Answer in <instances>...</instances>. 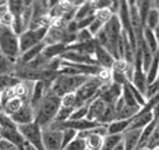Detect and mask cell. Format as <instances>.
<instances>
[{
    "instance_id": "10",
    "label": "cell",
    "mask_w": 159,
    "mask_h": 150,
    "mask_svg": "<svg viewBox=\"0 0 159 150\" xmlns=\"http://www.w3.org/2000/svg\"><path fill=\"white\" fill-rule=\"evenodd\" d=\"M93 56V58H95L97 66L102 69H110L111 70V67L115 62V58L112 57V55L109 52L108 50H106L103 47H101V46L97 45Z\"/></svg>"
},
{
    "instance_id": "45",
    "label": "cell",
    "mask_w": 159,
    "mask_h": 150,
    "mask_svg": "<svg viewBox=\"0 0 159 150\" xmlns=\"http://www.w3.org/2000/svg\"><path fill=\"white\" fill-rule=\"evenodd\" d=\"M158 78H159V77H158Z\"/></svg>"
},
{
    "instance_id": "18",
    "label": "cell",
    "mask_w": 159,
    "mask_h": 150,
    "mask_svg": "<svg viewBox=\"0 0 159 150\" xmlns=\"http://www.w3.org/2000/svg\"><path fill=\"white\" fill-rule=\"evenodd\" d=\"M131 124V119L126 120H114L109 125H107V131L108 134H122L129 128Z\"/></svg>"
},
{
    "instance_id": "27",
    "label": "cell",
    "mask_w": 159,
    "mask_h": 150,
    "mask_svg": "<svg viewBox=\"0 0 159 150\" xmlns=\"http://www.w3.org/2000/svg\"><path fill=\"white\" fill-rule=\"evenodd\" d=\"M74 109L75 108H67V107H62V106H61L60 109H59L58 112H57V116L52 124H61V122H65V121L69 120Z\"/></svg>"
},
{
    "instance_id": "12",
    "label": "cell",
    "mask_w": 159,
    "mask_h": 150,
    "mask_svg": "<svg viewBox=\"0 0 159 150\" xmlns=\"http://www.w3.org/2000/svg\"><path fill=\"white\" fill-rule=\"evenodd\" d=\"M143 130H126L122 134V145L125 150H136L139 146Z\"/></svg>"
},
{
    "instance_id": "6",
    "label": "cell",
    "mask_w": 159,
    "mask_h": 150,
    "mask_svg": "<svg viewBox=\"0 0 159 150\" xmlns=\"http://www.w3.org/2000/svg\"><path fill=\"white\" fill-rule=\"evenodd\" d=\"M18 130L27 143L32 146L36 150H45L43 142V128L37 122L34 121L31 124L18 126Z\"/></svg>"
},
{
    "instance_id": "25",
    "label": "cell",
    "mask_w": 159,
    "mask_h": 150,
    "mask_svg": "<svg viewBox=\"0 0 159 150\" xmlns=\"http://www.w3.org/2000/svg\"><path fill=\"white\" fill-rule=\"evenodd\" d=\"M121 99L122 101L125 102L126 106L128 107H131V108H135V109H139L140 110V107L136 102L135 98H134L133 93L131 91L129 90V87H128V82L125 84V86H122V91H121Z\"/></svg>"
},
{
    "instance_id": "26",
    "label": "cell",
    "mask_w": 159,
    "mask_h": 150,
    "mask_svg": "<svg viewBox=\"0 0 159 150\" xmlns=\"http://www.w3.org/2000/svg\"><path fill=\"white\" fill-rule=\"evenodd\" d=\"M159 22V12L154 8H150L148 15L145 20V28H148L150 30H154Z\"/></svg>"
},
{
    "instance_id": "32",
    "label": "cell",
    "mask_w": 159,
    "mask_h": 150,
    "mask_svg": "<svg viewBox=\"0 0 159 150\" xmlns=\"http://www.w3.org/2000/svg\"><path fill=\"white\" fill-rule=\"evenodd\" d=\"M61 131H62V150H64L72 140L77 138L78 132L74 129H64Z\"/></svg>"
},
{
    "instance_id": "7",
    "label": "cell",
    "mask_w": 159,
    "mask_h": 150,
    "mask_svg": "<svg viewBox=\"0 0 159 150\" xmlns=\"http://www.w3.org/2000/svg\"><path fill=\"white\" fill-rule=\"evenodd\" d=\"M43 142L45 150H62V131L45 128L43 129Z\"/></svg>"
},
{
    "instance_id": "17",
    "label": "cell",
    "mask_w": 159,
    "mask_h": 150,
    "mask_svg": "<svg viewBox=\"0 0 159 150\" xmlns=\"http://www.w3.org/2000/svg\"><path fill=\"white\" fill-rule=\"evenodd\" d=\"M24 103H25V101L22 99L13 97V98H11V99L7 100L5 103H2V106H1V111H2L5 115L10 117L21 108Z\"/></svg>"
},
{
    "instance_id": "14",
    "label": "cell",
    "mask_w": 159,
    "mask_h": 150,
    "mask_svg": "<svg viewBox=\"0 0 159 150\" xmlns=\"http://www.w3.org/2000/svg\"><path fill=\"white\" fill-rule=\"evenodd\" d=\"M45 46H46V43L43 41V42H40V43H38V45H36L34 47L28 49L27 51H25V52H22L21 55L19 56L17 63H18V65H26V63L30 62V61L34 60L36 57L41 55Z\"/></svg>"
},
{
    "instance_id": "44",
    "label": "cell",
    "mask_w": 159,
    "mask_h": 150,
    "mask_svg": "<svg viewBox=\"0 0 159 150\" xmlns=\"http://www.w3.org/2000/svg\"><path fill=\"white\" fill-rule=\"evenodd\" d=\"M154 150H159V148H156V149H154Z\"/></svg>"
},
{
    "instance_id": "2",
    "label": "cell",
    "mask_w": 159,
    "mask_h": 150,
    "mask_svg": "<svg viewBox=\"0 0 159 150\" xmlns=\"http://www.w3.org/2000/svg\"><path fill=\"white\" fill-rule=\"evenodd\" d=\"M88 76H69V75L58 74V76L52 81L50 90L56 93L58 97L76 92L85 81L88 79Z\"/></svg>"
},
{
    "instance_id": "23",
    "label": "cell",
    "mask_w": 159,
    "mask_h": 150,
    "mask_svg": "<svg viewBox=\"0 0 159 150\" xmlns=\"http://www.w3.org/2000/svg\"><path fill=\"white\" fill-rule=\"evenodd\" d=\"M122 142V134H107L103 137L101 150H114Z\"/></svg>"
},
{
    "instance_id": "24",
    "label": "cell",
    "mask_w": 159,
    "mask_h": 150,
    "mask_svg": "<svg viewBox=\"0 0 159 150\" xmlns=\"http://www.w3.org/2000/svg\"><path fill=\"white\" fill-rule=\"evenodd\" d=\"M87 150H101L103 142V137L96 134H89L86 137Z\"/></svg>"
},
{
    "instance_id": "13",
    "label": "cell",
    "mask_w": 159,
    "mask_h": 150,
    "mask_svg": "<svg viewBox=\"0 0 159 150\" xmlns=\"http://www.w3.org/2000/svg\"><path fill=\"white\" fill-rule=\"evenodd\" d=\"M152 121V113L151 111L148 112H138L133 119L131 124L127 130H143L146 128L149 124Z\"/></svg>"
},
{
    "instance_id": "16",
    "label": "cell",
    "mask_w": 159,
    "mask_h": 150,
    "mask_svg": "<svg viewBox=\"0 0 159 150\" xmlns=\"http://www.w3.org/2000/svg\"><path fill=\"white\" fill-rule=\"evenodd\" d=\"M96 8L93 6V1H85L80 7L76 9V13H75V21H80L82 19H86L88 17L95 16Z\"/></svg>"
},
{
    "instance_id": "41",
    "label": "cell",
    "mask_w": 159,
    "mask_h": 150,
    "mask_svg": "<svg viewBox=\"0 0 159 150\" xmlns=\"http://www.w3.org/2000/svg\"><path fill=\"white\" fill-rule=\"evenodd\" d=\"M7 28H8V27H6V26H3V25L0 24V37H1V36L3 34V32L7 30Z\"/></svg>"
},
{
    "instance_id": "11",
    "label": "cell",
    "mask_w": 159,
    "mask_h": 150,
    "mask_svg": "<svg viewBox=\"0 0 159 150\" xmlns=\"http://www.w3.org/2000/svg\"><path fill=\"white\" fill-rule=\"evenodd\" d=\"M107 106L108 105H106L99 97L93 99V101L89 103V106H88L87 119L89 121L98 122V120L100 119V117L102 116V113H103V111H105V109H106Z\"/></svg>"
},
{
    "instance_id": "33",
    "label": "cell",
    "mask_w": 159,
    "mask_h": 150,
    "mask_svg": "<svg viewBox=\"0 0 159 150\" xmlns=\"http://www.w3.org/2000/svg\"><path fill=\"white\" fill-rule=\"evenodd\" d=\"M61 106L67 107V108H76L77 106V98H76V92L72 93H67V95L61 97Z\"/></svg>"
},
{
    "instance_id": "42",
    "label": "cell",
    "mask_w": 159,
    "mask_h": 150,
    "mask_svg": "<svg viewBox=\"0 0 159 150\" xmlns=\"http://www.w3.org/2000/svg\"><path fill=\"white\" fill-rule=\"evenodd\" d=\"M136 150H151L149 147H147V146H141V147H138Z\"/></svg>"
},
{
    "instance_id": "15",
    "label": "cell",
    "mask_w": 159,
    "mask_h": 150,
    "mask_svg": "<svg viewBox=\"0 0 159 150\" xmlns=\"http://www.w3.org/2000/svg\"><path fill=\"white\" fill-rule=\"evenodd\" d=\"M67 46L64 43H52V45H46L43 48L41 55L45 57L47 60H52V59L60 58L62 53L66 51Z\"/></svg>"
},
{
    "instance_id": "34",
    "label": "cell",
    "mask_w": 159,
    "mask_h": 150,
    "mask_svg": "<svg viewBox=\"0 0 159 150\" xmlns=\"http://www.w3.org/2000/svg\"><path fill=\"white\" fill-rule=\"evenodd\" d=\"M93 39L95 38L88 31V29H82L79 30L76 34V42L75 43H88V42L93 41Z\"/></svg>"
},
{
    "instance_id": "43",
    "label": "cell",
    "mask_w": 159,
    "mask_h": 150,
    "mask_svg": "<svg viewBox=\"0 0 159 150\" xmlns=\"http://www.w3.org/2000/svg\"><path fill=\"white\" fill-rule=\"evenodd\" d=\"M114 150H125V148H124V145H122V142L120 143V145H118L116 148H115Z\"/></svg>"
},
{
    "instance_id": "37",
    "label": "cell",
    "mask_w": 159,
    "mask_h": 150,
    "mask_svg": "<svg viewBox=\"0 0 159 150\" xmlns=\"http://www.w3.org/2000/svg\"><path fill=\"white\" fill-rule=\"evenodd\" d=\"M103 27H105V24H102L101 21L97 20V19L95 18L93 22L90 24V26L88 27V31L90 32V34H93V37L95 38L96 36L103 29Z\"/></svg>"
},
{
    "instance_id": "4",
    "label": "cell",
    "mask_w": 159,
    "mask_h": 150,
    "mask_svg": "<svg viewBox=\"0 0 159 150\" xmlns=\"http://www.w3.org/2000/svg\"><path fill=\"white\" fill-rule=\"evenodd\" d=\"M0 52L16 62L20 56L19 36H17L11 28H7V30L0 37Z\"/></svg>"
},
{
    "instance_id": "8",
    "label": "cell",
    "mask_w": 159,
    "mask_h": 150,
    "mask_svg": "<svg viewBox=\"0 0 159 150\" xmlns=\"http://www.w3.org/2000/svg\"><path fill=\"white\" fill-rule=\"evenodd\" d=\"M122 87L116 84H109L106 86H102V88L99 91L98 97L102 100L103 102L108 106H115L117 101L121 97Z\"/></svg>"
},
{
    "instance_id": "5",
    "label": "cell",
    "mask_w": 159,
    "mask_h": 150,
    "mask_svg": "<svg viewBox=\"0 0 159 150\" xmlns=\"http://www.w3.org/2000/svg\"><path fill=\"white\" fill-rule=\"evenodd\" d=\"M49 28L48 27H39L34 29H27L19 36V48H20V55L27 51L30 48L43 42L46 38Z\"/></svg>"
},
{
    "instance_id": "39",
    "label": "cell",
    "mask_w": 159,
    "mask_h": 150,
    "mask_svg": "<svg viewBox=\"0 0 159 150\" xmlns=\"http://www.w3.org/2000/svg\"><path fill=\"white\" fill-rule=\"evenodd\" d=\"M20 150H36L34 149V147H32V146H30L29 143H27V142H25V145L22 146V148Z\"/></svg>"
},
{
    "instance_id": "3",
    "label": "cell",
    "mask_w": 159,
    "mask_h": 150,
    "mask_svg": "<svg viewBox=\"0 0 159 150\" xmlns=\"http://www.w3.org/2000/svg\"><path fill=\"white\" fill-rule=\"evenodd\" d=\"M102 86H106V84H103L97 77H89L85 81V84L76 91V98H77L76 108L89 105L93 99L98 97Z\"/></svg>"
},
{
    "instance_id": "46",
    "label": "cell",
    "mask_w": 159,
    "mask_h": 150,
    "mask_svg": "<svg viewBox=\"0 0 159 150\" xmlns=\"http://www.w3.org/2000/svg\"><path fill=\"white\" fill-rule=\"evenodd\" d=\"M158 51H159V50H158Z\"/></svg>"
},
{
    "instance_id": "36",
    "label": "cell",
    "mask_w": 159,
    "mask_h": 150,
    "mask_svg": "<svg viewBox=\"0 0 159 150\" xmlns=\"http://www.w3.org/2000/svg\"><path fill=\"white\" fill-rule=\"evenodd\" d=\"M159 93V78L157 80H155L152 84H149L147 86V90H146V99L149 100L152 97L157 96Z\"/></svg>"
},
{
    "instance_id": "29",
    "label": "cell",
    "mask_w": 159,
    "mask_h": 150,
    "mask_svg": "<svg viewBox=\"0 0 159 150\" xmlns=\"http://www.w3.org/2000/svg\"><path fill=\"white\" fill-rule=\"evenodd\" d=\"M133 65L128 63L125 59L119 58L115 59V62L111 67V71H116V72H122V74H127V71L129 70L130 67Z\"/></svg>"
},
{
    "instance_id": "20",
    "label": "cell",
    "mask_w": 159,
    "mask_h": 150,
    "mask_svg": "<svg viewBox=\"0 0 159 150\" xmlns=\"http://www.w3.org/2000/svg\"><path fill=\"white\" fill-rule=\"evenodd\" d=\"M143 41L145 42V45L148 47V49L150 50L151 52L156 53L158 52L159 50V42L158 40L156 39L154 34V31L148 28H143Z\"/></svg>"
},
{
    "instance_id": "35",
    "label": "cell",
    "mask_w": 159,
    "mask_h": 150,
    "mask_svg": "<svg viewBox=\"0 0 159 150\" xmlns=\"http://www.w3.org/2000/svg\"><path fill=\"white\" fill-rule=\"evenodd\" d=\"M64 150H87L86 140L77 137L75 140H72Z\"/></svg>"
},
{
    "instance_id": "22",
    "label": "cell",
    "mask_w": 159,
    "mask_h": 150,
    "mask_svg": "<svg viewBox=\"0 0 159 150\" xmlns=\"http://www.w3.org/2000/svg\"><path fill=\"white\" fill-rule=\"evenodd\" d=\"M16 61L10 60L0 52V75H11L16 71Z\"/></svg>"
},
{
    "instance_id": "1",
    "label": "cell",
    "mask_w": 159,
    "mask_h": 150,
    "mask_svg": "<svg viewBox=\"0 0 159 150\" xmlns=\"http://www.w3.org/2000/svg\"><path fill=\"white\" fill-rule=\"evenodd\" d=\"M61 107V98L48 90L43 100L34 108V122H37L43 129L48 128L55 121L57 112Z\"/></svg>"
},
{
    "instance_id": "9",
    "label": "cell",
    "mask_w": 159,
    "mask_h": 150,
    "mask_svg": "<svg viewBox=\"0 0 159 150\" xmlns=\"http://www.w3.org/2000/svg\"><path fill=\"white\" fill-rule=\"evenodd\" d=\"M10 118L17 126L31 124L34 121V110L29 102H25L21 108L10 116Z\"/></svg>"
},
{
    "instance_id": "40",
    "label": "cell",
    "mask_w": 159,
    "mask_h": 150,
    "mask_svg": "<svg viewBox=\"0 0 159 150\" xmlns=\"http://www.w3.org/2000/svg\"><path fill=\"white\" fill-rule=\"evenodd\" d=\"M152 31H154L155 37H156V39L158 40V42H159V22H158V25L156 26V28H155Z\"/></svg>"
},
{
    "instance_id": "19",
    "label": "cell",
    "mask_w": 159,
    "mask_h": 150,
    "mask_svg": "<svg viewBox=\"0 0 159 150\" xmlns=\"http://www.w3.org/2000/svg\"><path fill=\"white\" fill-rule=\"evenodd\" d=\"M20 82H21V80L15 74L0 75V93H2L9 89H12Z\"/></svg>"
},
{
    "instance_id": "31",
    "label": "cell",
    "mask_w": 159,
    "mask_h": 150,
    "mask_svg": "<svg viewBox=\"0 0 159 150\" xmlns=\"http://www.w3.org/2000/svg\"><path fill=\"white\" fill-rule=\"evenodd\" d=\"M88 106H81L78 108H75L72 111L71 116L69 118V120H82V119H87L88 116Z\"/></svg>"
},
{
    "instance_id": "28",
    "label": "cell",
    "mask_w": 159,
    "mask_h": 150,
    "mask_svg": "<svg viewBox=\"0 0 159 150\" xmlns=\"http://www.w3.org/2000/svg\"><path fill=\"white\" fill-rule=\"evenodd\" d=\"M114 16H115V13L112 12L110 8L98 9V10H96V12H95V18L97 19V20L101 21V22L105 25H106Z\"/></svg>"
},
{
    "instance_id": "30",
    "label": "cell",
    "mask_w": 159,
    "mask_h": 150,
    "mask_svg": "<svg viewBox=\"0 0 159 150\" xmlns=\"http://www.w3.org/2000/svg\"><path fill=\"white\" fill-rule=\"evenodd\" d=\"M128 87H129V90L131 91V93H133L134 98H135V100H136V102L139 105L140 108H143V106L146 105V102H147V99H146V97H145V95H143V93H141V92L139 91V90H138L133 84H130V82H128Z\"/></svg>"
},
{
    "instance_id": "21",
    "label": "cell",
    "mask_w": 159,
    "mask_h": 150,
    "mask_svg": "<svg viewBox=\"0 0 159 150\" xmlns=\"http://www.w3.org/2000/svg\"><path fill=\"white\" fill-rule=\"evenodd\" d=\"M147 76V82L152 84L155 80L158 79L159 77V51L156 52L152 57V61H151L150 66H149L148 70L146 71Z\"/></svg>"
},
{
    "instance_id": "38",
    "label": "cell",
    "mask_w": 159,
    "mask_h": 150,
    "mask_svg": "<svg viewBox=\"0 0 159 150\" xmlns=\"http://www.w3.org/2000/svg\"><path fill=\"white\" fill-rule=\"evenodd\" d=\"M93 6H95L96 10L98 9H106V8H110L112 5L111 0H97V1H93Z\"/></svg>"
}]
</instances>
